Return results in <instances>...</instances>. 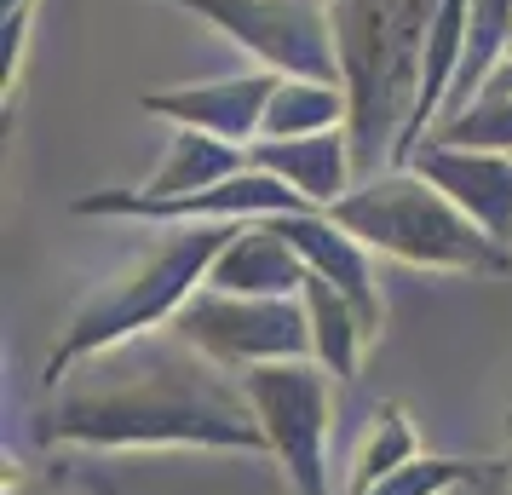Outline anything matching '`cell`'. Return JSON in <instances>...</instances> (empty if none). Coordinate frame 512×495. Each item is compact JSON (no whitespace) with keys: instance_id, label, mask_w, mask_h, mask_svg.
<instances>
[{"instance_id":"e0dca14e","label":"cell","mask_w":512,"mask_h":495,"mask_svg":"<svg viewBox=\"0 0 512 495\" xmlns=\"http://www.w3.org/2000/svg\"><path fill=\"white\" fill-rule=\"evenodd\" d=\"M426 449H420V432L415 421H409V409L403 403H380L374 409L369 432H363V444H357V455H351V495H363L369 484H380L386 472L409 467V461H420Z\"/></svg>"},{"instance_id":"44dd1931","label":"cell","mask_w":512,"mask_h":495,"mask_svg":"<svg viewBox=\"0 0 512 495\" xmlns=\"http://www.w3.org/2000/svg\"><path fill=\"white\" fill-rule=\"evenodd\" d=\"M455 495H512V478H507L501 461H484V472H478L472 484H461Z\"/></svg>"},{"instance_id":"ffe728a7","label":"cell","mask_w":512,"mask_h":495,"mask_svg":"<svg viewBox=\"0 0 512 495\" xmlns=\"http://www.w3.org/2000/svg\"><path fill=\"white\" fill-rule=\"evenodd\" d=\"M29 24H35V6L24 12H6L0 18V52H6V104L18 93V75H24V58H29Z\"/></svg>"},{"instance_id":"3957f363","label":"cell","mask_w":512,"mask_h":495,"mask_svg":"<svg viewBox=\"0 0 512 495\" xmlns=\"http://www.w3.org/2000/svg\"><path fill=\"white\" fill-rule=\"evenodd\" d=\"M225 236H231V225L162 231L150 248H139L133 260L121 265V271H110V277L70 311L64 334L52 340L47 363H41L47 392H58L81 363H98V357H110V352H121V346L144 340L150 329L173 323V317L202 294L208 265H213V254L225 248Z\"/></svg>"},{"instance_id":"7402d4cb","label":"cell","mask_w":512,"mask_h":495,"mask_svg":"<svg viewBox=\"0 0 512 495\" xmlns=\"http://www.w3.org/2000/svg\"><path fill=\"white\" fill-rule=\"evenodd\" d=\"M501 467H507V478H512V421H507V449H501Z\"/></svg>"},{"instance_id":"30bf717a","label":"cell","mask_w":512,"mask_h":495,"mask_svg":"<svg viewBox=\"0 0 512 495\" xmlns=\"http://www.w3.org/2000/svg\"><path fill=\"white\" fill-rule=\"evenodd\" d=\"M409 167L426 185H438L484 236L512 248V156L507 150H472V144L426 139Z\"/></svg>"},{"instance_id":"d6986e66","label":"cell","mask_w":512,"mask_h":495,"mask_svg":"<svg viewBox=\"0 0 512 495\" xmlns=\"http://www.w3.org/2000/svg\"><path fill=\"white\" fill-rule=\"evenodd\" d=\"M432 139L472 144V150H507V156H512V98H478L466 116L443 121Z\"/></svg>"},{"instance_id":"ac0fdd59","label":"cell","mask_w":512,"mask_h":495,"mask_svg":"<svg viewBox=\"0 0 512 495\" xmlns=\"http://www.w3.org/2000/svg\"><path fill=\"white\" fill-rule=\"evenodd\" d=\"M484 472V461H455V455H420L409 467L386 472L380 484H369L363 495H455L461 484H472Z\"/></svg>"},{"instance_id":"5b68a950","label":"cell","mask_w":512,"mask_h":495,"mask_svg":"<svg viewBox=\"0 0 512 495\" xmlns=\"http://www.w3.org/2000/svg\"><path fill=\"white\" fill-rule=\"evenodd\" d=\"M242 392L254 403V421L265 432V449L282 467L294 495H334L328 467V432H334V380L300 357V363H265L248 369Z\"/></svg>"},{"instance_id":"5bb4252c","label":"cell","mask_w":512,"mask_h":495,"mask_svg":"<svg viewBox=\"0 0 512 495\" xmlns=\"http://www.w3.org/2000/svg\"><path fill=\"white\" fill-rule=\"evenodd\" d=\"M300 300H305V323H311V363H317L334 386L357 380L363 346L374 340L369 323L357 317V306H351L346 294H334L328 283H317V277L300 288Z\"/></svg>"},{"instance_id":"8992f818","label":"cell","mask_w":512,"mask_h":495,"mask_svg":"<svg viewBox=\"0 0 512 495\" xmlns=\"http://www.w3.org/2000/svg\"><path fill=\"white\" fill-rule=\"evenodd\" d=\"M173 340H185L196 357H208L225 375H248L265 363H300L311 357V323L305 300H242V294H213L202 288L173 323Z\"/></svg>"},{"instance_id":"2e32d148","label":"cell","mask_w":512,"mask_h":495,"mask_svg":"<svg viewBox=\"0 0 512 495\" xmlns=\"http://www.w3.org/2000/svg\"><path fill=\"white\" fill-rule=\"evenodd\" d=\"M351 104L340 81H311V75H282L259 139H317V133H346Z\"/></svg>"},{"instance_id":"ba28073f","label":"cell","mask_w":512,"mask_h":495,"mask_svg":"<svg viewBox=\"0 0 512 495\" xmlns=\"http://www.w3.org/2000/svg\"><path fill=\"white\" fill-rule=\"evenodd\" d=\"M70 213L81 219H139V225H162V231H190V225H248V219H282V213H305L294 190L259 173L254 162L236 179L213 190H179V196H150V190H87L75 196Z\"/></svg>"},{"instance_id":"d4e9b609","label":"cell","mask_w":512,"mask_h":495,"mask_svg":"<svg viewBox=\"0 0 512 495\" xmlns=\"http://www.w3.org/2000/svg\"><path fill=\"white\" fill-rule=\"evenodd\" d=\"M311 6H328V0H311Z\"/></svg>"},{"instance_id":"6da1fadb","label":"cell","mask_w":512,"mask_h":495,"mask_svg":"<svg viewBox=\"0 0 512 495\" xmlns=\"http://www.w3.org/2000/svg\"><path fill=\"white\" fill-rule=\"evenodd\" d=\"M47 444L70 449H242L271 455L242 380H225L185 340L121 346L98 357L93 380H64L47 409Z\"/></svg>"},{"instance_id":"7c38bea8","label":"cell","mask_w":512,"mask_h":495,"mask_svg":"<svg viewBox=\"0 0 512 495\" xmlns=\"http://www.w3.org/2000/svg\"><path fill=\"white\" fill-rule=\"evenodd\" d=\"M305 283H311V271L294 254V242L277 231V219H248V225H231L202 288L242 294V300H294Z\"/></svg>"},{"instance_id":"7a4b0ae2","label":"cell","mask_w":512,"mask_h":495,"mask_svg":"<svg viewBox=\"0 0 512 495\" xmlns=\"http://www.w3.org/2000/svg\"><path fill=\"white\" fill-rule=\"evenodd\" d=\"M443 0H328L340 87L351 104V156L357 179L386 167H409L420 81H426V35Z\"/></svg>"},{"instance_id":"8fae6325","label":"cell","mask_w":512,"mask_h":495,"mask_svg":"<svg viewBox=\"0 0 512 495\" xmlns=\"http://www.w3.org/2000/svg\"><path fill=\"white\" fill-rule=\"evenodd\" d=\"M277 231L294 242V254L305 260V271L317 277V283H328L334 294H346L351 306H357V317L369 323V334H380V323H386V300H380V277H374V254L357 242V236L346 231V225H334V213H282Z\"/></svg>"},{"instance_id":"277c9868","label":"cell","mask_w":512,"mask_h":495,"mask_svg":"<svg viewBox=\"0 0 512 495\" xmlns=\"http://www.w3.org/2000/svg\"><path fill=\"white\" fill-rule=\"evenodd\" d=\"M328 213L369 254H386V260L415 265V271H443V277H501V271H512V248L478 231L415 167H386L374 179H357L351 196H340Z\"/></svg>"},{"instance_id":"4fadbf2b","label":"cell","mask_w":512,"mask_h":495,"mask_svg":"<svg viewBox=\"0 0 512 495\" xmlns=\"http://www.w3.org/2000/svg\"><path fill=\"white\" fill-rule=\"evenodd\" d=\"M248 162L271 173L300 196L305 208L328 213L340 196L357 185V156H351V133H317V139H254Z\"/></svg>"},{"instance_id":"9c48e42d","label":"cell","mask_w":512,"mask_h":495,"mask_svg":"<svg viewBox=\"0 0 512 495\" xmlns=\"http://www.w3.org/2000/svg\"><path fill=\"white\" fill-rule=\"evenodd\" d=\"M277 81L282 75L271 70H236V75H213V81H185V87H156V93L139 98V110L248 150L265 127V104L277 93Z\"/></svg>"},{"instance_id":"52a82bcc","label":"cell","mask_w":512,"mask_h":495,"mask_svg":"<svg viewBox=\"0 0 512 495\" xmlns=\"http://www.w3.org/2000/svg\"><path fill=\"white\" fill-rule=\"evenodd\" d=\"M167 6H185L202 24H213L231 47L254 58V70L340 81L328 6H311V0H167Z\"/></svg>"},{"instance_id":"9a60e30c","label":"cell","mask_w":512,"mask_h":495,"mask_svg":"<svg viewBox=\"0 0 512 495\" xmlns=\"http://www.w3.org/2000/svg\"><path fill=\"white\" fill-rule=\"evenodd\" d=\"M248 167V150L231 139H213V133H196V127H173V139H167L162 162L150 167V179L139 190L150 196H179V190H213L236 179Z\"/></svg>"},{"instance_id":"603a6c76","label":"cell","mask_w":512,"mask_h":495,"mask_svg":"<svg viewBox=\"0 0 512 495\" xmlns=\"http://www.w3.org/2000/svg\"><path fill=\"white\" fill-rule=\"evenodd\" d=\"M0 6H6V12H24V6H35V0H0Z\"/></svg>"},{"instance_id":"cb8c5ba5","label":"cell","mask_w":512,"mask_h":495,"mask_svg":"<svg viewBox=\"0 0 512 495\" xmlns=\"http://www.w3.org/2000/svg\"><path fill=\"white\" fill-rule=\"evenodd\" d=\"M12 495H41V490H12Z\"/></svg>"}]
</instances>
